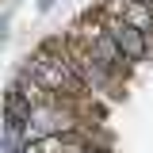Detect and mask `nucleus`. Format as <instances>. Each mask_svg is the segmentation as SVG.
I'll return each instance as SVG.
<instances>
[{"label": "nucleus", "instance_id": "nucleus-1", "mask_svg": "<svg viewBox=\"0 0 153 153\" xmlns=\"http://www.w3.org/2000/svg\"><path fill=\"white\" fill-rule=\"evenodd\" d=\"M23 69L35 76L50 96H57V100H88V88L76 80V73H73V65L65 61L61 42H57V38L42 42L35 54L27 57V65H23Z\"/></svg>", "mask_w": 153, "mask_h": 153}, {"label": "nucleus", "instance_id": "nucleus-2", "mask_svg": "<svg viewBox=\"0 0 153 153\" xmlns=\"http://www.w3.org/2000/svg\"><path fill=\"white\" fill-rule=\"evenodd\" d=\"M69 38H73V42H80L84 50H92L96 61H103L115 76H126V73L134 69L130 57L119 50V42L107 35V27L100 23V16H96V12H92V16H84V19H76L73 27H69Z\"/></svg>", "mask_w": 153, "mask_h": 153}, {"label": "nucleus", "instance_id": "nucleus-3", "mask_svg": "<svg viewBox=\"0 0 153 153\" xmlns=\"http://www.w3.org/2000/svg\"><path fill=\"white\" fill-rule=\"evenodd\" d=\"M61 42V54H65V61L73 65L76 80L88 88V96H119V84H123V76H115L103 61H96L92 50H84L80 42H73V38H57Z\"/></svg>", "mask_w": 153, "mask_h": 153}, {"label": "nucleus", "instance_id": "nucleus-4", "mask_svg": "<svg viewBox=\"0 0 153 153\" xmlns=\"http://www.w3.org/2000/svg\"><path fill=\"white\" fill-rule=\"evenodd\" d=\"M96 16H100V23H103V27H107V35L119 42V50L130 57V65H142L146 57H153V50H149V42H146V35H142V31H134L126 19L111 16V12H103V8H100Z\"/></svg>", "mask_w": 153, "mask_h": 153}, {"label": "nucleus", "instance_id": "nucleus-5", "mask_svg": "<svg viewBox=\"0 0 153 153\" xmlns=\"http://www.w3.org/2000/svg\"><path fill=\"white\" fill-rule=\"evenodd\" d=\"M84 146H103L100 134L88 130V123H84L80 130H69V134H46V138H35V142H27L23 153H80Z\"/></svg>", "mask_w": 153, "mask_h": 153}, {"label": "nucleus", "instance_id": "nucleus-6", "mask_svg": "<svg viewBox=\"0 0 153 153\" xmlns=\"http://www.w3.org/2000/svg\"><path fill=\"white\" fill-rule=\"evenodd\" d=\"M100 8L119 16V19H126L134 31H142L146 42H149V50H153V8L149 4H142V0H103Z\"/></svg>", "mask_w": 153, "mask_h": 153}, {"label": "nucleus", "instance_id": "nucleus-7", "mask_svg": "<svg viewBox=\"0 0 153 153\" xmlns=\"http://www.w3.org/2000/svg\"><path fill=\"white\" fill-rule=\"evenodd\" d=\"M8 92H16L19 100L27 103V107H38V103H50V100H57V96H50V92H46V88L35 80V76L27 73V69H19V76L12 80V88H8Z\"/></svg>", "mask_w": 153, "mask_h": 153}, {"label": "nucleus", "instance_id": "nucleus-8", "mask_svg": "<svg viewBox=\"0 0 153 153\" xmlns=\"http://www.w3.org/2000/svg\"><path fill=\"white\" fill-rule=\"evenodd\" d=\"M80 153H111V149H107V146H84Z\"/></svg>", "mask_w": 153, "mask_h": 153}, {"label": "nucleus", "instance_id": "nucleus-9", "mask_svg": "<svg viewBox=\"0 0 153 153\" xmlns=\"http://www.w3.org/2000/svg\"><path fill=\"white\" fill-rule=\"evenodd\" d=\"M54 4H57V0H38V12H50Z\"/></svg>", "mask_w": 153, "mask_h": 153}, {"label": "nucleus", "instance_id": "nucleus-10", "mask_svg": "<svg viewBox=\"0 0 153 153\" xmlns=\"http://www.w3.org/2000/svg\"><path fill=\"white\" fill-rule=\"evenodd\" d=\"M4 38H8V19L0 16V42H4Z\"/></svg>", "mask_w": 153, "mask_h": 153}]
</instances>
